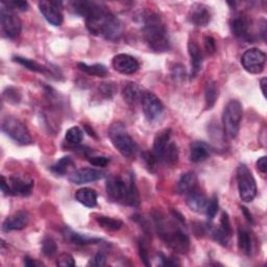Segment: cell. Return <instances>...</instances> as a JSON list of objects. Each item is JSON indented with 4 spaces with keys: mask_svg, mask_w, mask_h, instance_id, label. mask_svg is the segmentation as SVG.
Here are the masks:
<instances>
[{
    "mask_svg": "<svg viewBox=\"0 0 267 267\" xmlns=\"http://www.w3.org/2000/svg\"><path fill=\"white\" fill-rule=\"evenodd\" d=\"M196 181V177L194 175V172H186V174L182 175L181 179L178 182L177 190L180 194H185L188 193L190 190L193 189L194 184Z\"/></svg>",
    "mask_w": 267,
    "mask_h": 267,
    "instance_id": "obj_28",
    "label": "cell"
},
{
    "mask_svg": "<svg viewBox=\"0 0 267 267\" xmlns=\"http://www.w3.org/2000/svg\"><path fill=\"white\" fill-rule=\"evenodd\" d=\"M142 110L144 116L150 122L158 120L164 111V105L159 97H156L151 92H145L142 101Z\"/></svg>",
    "mask_w": 267,
    "mask_h": 267,
    "instance_id": "obj_10",
    "label": "cell"
},
{
    "mask_svg": "<svg viewBox=\"0 0 267 267\" xmlns=\"http://www.w3.org/2000/svg\"><path fill=\"white\" fill-rule=\"evenodd\" d=\"M203 44H205V49L208 55H214L216 51V43L213 37L207 36L203 39Z\"/></svg>",
    "mask_w": 267,
    "mask_h": 267,
    "instance_id": "obj_46",
    "label": "cell"
},
{
    "mask_svg": "<svg viewBox=\"0 0 267 267\" xmlns=\"http://www.w3.org/2000/svg\"><path fill=\"white\" fill-rule=\"evenodd\" d=\"M218 98V88L215 82H208L205 89L206 109L211 110Z\"/></svg>",
    "mask_w": 267,
    "mask_h": 267,
    "instance_id": "obj_34",
    "label": "cell"
},
{
    "mask_svg": "<svg viewBox=\"0 0 267 267\" xmlns=\"http://www.w3.org/2000/svg\"><path fill=\"white\" fill-rule=\"evenodd\" d=\"M78 69L81 71L91 75V76H97V77H104L108 75V68L102 64H93L88 65L86 63H78L77 64Z\"/></svg>",
    "mask_w": 267,
    "mask_h": 267,
    "instance_id": "obj_29",
    "label": "cell"
},
{
    "mask_svg": "<svg viewBox=\"0 0 267 267\" xmlns=\"http://www.w3.org/2000/svg\"><path fill=\"white\" fill-rule=\"evenodd\" d=\"M219 210V202H218V197L217 195H213L210 200H208V205L206 208V215L208 217V221H213L216 214L218 213Z\"/></svg>",
    "mask_w": 267,
    "mask_h": 267,
    "instance_id": "obj_39",
    "label": "cell"
},
{
    "mask_svg": "<svg viewBox=\"0 0 267 267\" xmlns=\"http://www.w3.org/2000/svg\"><path fill=\"white\" fill-rule=\"evenodd\" d=\"M188 52H189L191 59V74L190 78L197 76L201 69L202 65V54L200 51L199 46L194 41H189L188 43Z\"/></svg>",
    "mask_w": 267,
    "mask_h": 267,
    "instance_id": "obj_22",
    "label": "cell"
},
{
    "mask_svg": "<svg viewBox=\"0 0 267 267\" xmlns=\"http://www.w3.org/2000/svg\"><path fill=\"white\" fill-rule=\"evenodd\" d=\"M105 262H106L105 255L103 253H97L90 260L88 265L89 266H104Z\"/></svg>",
    "mask_w": 267,
    "mask_h": 267,
    "instance_id": "obj_47",
    "label": "cell"
},
{
    "mask_svg": "<svg viewBox=\"0 0 267 267\" xmlns=\"http://www.w3.org/2000/svg\"><path fill=\"white\" fill-rule=\"evenodd\" d=\"M109 137L114 147L125 158H131L137 151V144L130 136L124 124L116 122L109 130Z\"/></svg>",
    "mask_w": 267,
    "mask_h": 267,
    "instance_id": "obj_4",
    "label": "cell"
},
{
    "mask_svg": "<svg viewBox=\"0 0 267 267\" xmlns=\"http://www.w3.org/2000/svg\"><path fill=\"white\" fill-rule=\"evenodd\" d=\"M144 41L149 48L155 52H165L170 49V40L168 31L159 16L148 15L142 27Z\"/></svg>",
    "mask_w": 267,
    "mask_h": 267,
    "instance_id": "obj_2",
    "label": "cell"
},
{
    "mask_svg": "<svg viewBox=\"0 0 267 267\" xmlns=\"http://www.w3.org/2000/svg\"><path fill=\"white\" fill-rule=\"evenodd\" d=\"M0 187H2V192L4 193V195H12L9 181L4 176L2 177V183H0Z\"/></svg>",
    "mask_w": 267,
    "mask_h": 267,
    "instance_id": "obj_50",
    "label": "cell"
},
{
    "mask_svg": "<svg viewBox=\"0 0 267 267\" xmlns=\"http://www.w3.org/2000/svg\"><path fill=\"white\" fill-rule=\"evenodd\" d=\"M144 91L136 83H128L122 90V96L124 101L130 105H136L142 101Z\"/></svg>",
    "mask_w": 267,
    "mask_h": 267,
    "instance_id": "obj_20",
    "label": "cell"
},
{
    "mask_svg": "<svg viewBox=\"0 0 267 267\" xmlns=\"http://www.w3.org/2000/svg\"><path fill=\"white\" fill-rule=\"evenodd\" d=\"M266 55L259 48L247 49L241 57L242 67L252 74H259L264 70Z\"/></svg>",
    "mask_w": 267,
    "mask_h": 267,
    "instance_id": "obj_9",
    "label": "cell"
},
{
    "mask_svg": "<svg viewBox=\"0 0 267 267\" xmlns=\"http://www.w3.org/2000/svg\"><path fill=\"white\" fill-rule=\"evenodd\" d=\"M13 61L18 63V64L22 65L24 68L33 71V72H37V73H44L47 75L48 73V70H47V67L40 65L39 63L33 61V60H29L26 58H22V57H14Z\"/></svg>",
    "mask_w": 267,
    "mask_h": 267,
    "instance_id": "obj_30",
    "label": "cell"
},
{
    "mask_svg": "<svg viewBox=\"0 0 267 267\" xmlns=\"http://www.w3.org/2000/svg\"><path fill=\"white\" fill-rule=\"evenodd\" d=\"M0 20L2 27L6 36L10 39L18 38L22 30V22L13 9H11L5 2L0 7Z\"/></svg>",
    "mask_w": 267,
    "mask_h": 267,
    "instance_id": "obj_8",
    "label": "cell"
},
{
    "mask_svg": "<svg viewBox=\"0 0 267 267\" xmlns=\"http://www.w3.org/2000/svg\"><path fill=\"white\" fill-rule=\"evenodd\" d=\"M72 166H74L73 160L70 158V156L66 155V156H62L60 160H58L50 167V170L58 176H64L71 169Z\"/></svg>",
    "mask_w": 267,
    "mask_h": 267,
    "instance_id": "obj_31",
    "label": "cell"
},
{
    "mask_svg": "<svg viewBox=\"0 0 267 267\" xmlns=\"http://www.w3.org/2000/svg\"><path fill=\"white\" fill-rule=\"evenodd\" d=\"M179 148L178 145L175 142H169L166 149L164 150L160 161H162L164 164L174 167L179 162Z\"/></svg>",
    "mask_w": 267,
    "mask_h": 267,
    "instance_id": "obj_26",
    "label": "cell"
},
{
    "mask_svg": "<svg viewBox=\"0 0 267 267\" xmlns=\"http://www.w3.org/2000/svg\"><path fill=\"white\" fill-rule=\"evenodd\" d=\"M208 200L209 199L206 197L205 194L194 189V188L192 190L188 192V195L186 198L187 206L195 213H205L207 205H208Z\"/></svg>",
    "mask_w": 267,
    "mask_h": 267,
    "instance_id": "obj_19",
    "label": "cell"
},
{
    "mask_svg": "<svg viewBox=\"0 0 267 267\" xmlns=\"http://www.w3.org/2000/svg\"><path fill=\"white\" fill-rule=\"evenodd\" d=\"M2 130L7 136L20 145H29L33 143V138L25 124L15 117H6L2 122Z\"/></svg>",
    "mask_w": 267,
    "mask_h": 267,
    "instance_id": "obj_7",
    "label": "cell"
},
{
    "mask_svg": "<svg viewBox=\"0 0 267 267\" xmlns=\"http://www.w3.org/2000/svg\"><path fill=\"white\" fill-rule=\"evenodd\" d=\"M71 9L84 16L91 35L102 36L108 41H118L122 36V24L103 4L95 2H71Z\"/></svg>",
    "mask_w": 267,
    "mask_h": 267,
    "instance_id": "obj_1",
    "label": "cell"
},
{
    "mask_svg": "<svg viewBox=\"0 0 267 267\" xmlns=\"http://www.w3.org/2000/svg\"><path fill=\"white\" fill-rule=\"evenodd\" d=\"M243 117L242 105L238 100H230L225 106L223 113V125L225 134L230 139H236Z\"/></svg>",
    "mask_w": 267,
    "mask_h": 267,
    "instance_id": "obj_5",
    "label": "cell"
},
{
    "mask_svg": "<svg viewBox=\"0 0 267 267\" xmlns=\"http://www.w3.org/2000/svg\"><path fill=\"white\" fill-rule=\"evenodd\" d=\"M57 265L61 267H72L75 266V261L70 254L63 253L59 256L57 260Z\"/></svg>",
    "mask_w": 267,
    "mask_h": 267,
    "instance_id": "obj_42",
    "label": "cell"
},
{
    "mask_svg": "<svg viewBox=\"0 0 267 267\" xmlns=\"http://www.w3.org/2000/svg\"><path fill=\"white\" fill-rule=\"evenodd\" d=\"M63 235H64V238L66 241L77 245H89V244H96L101 242V239L99 238L88 237L86 235L74 232L69 228H66L64 231H63Z\"/></svg>",
    "mask_w": 267,
    "mask_h": 267,
    "instance_id": "obj_23",
    "label": "cell"
},
{
    "mask_svg": "<svg viewBox=\"0 0 267 267\" xmlns=\"http://www.w3.org/2000/svg\"><path fill=\"white\" fill-rule=\"evenodd\" d=\"M238 192L242 201L252 202L257 196V184L252 171L245 164H240L237 168Z\"/></svg>",
    "mask_w": 267,
    "mask_h": 267,
    "instance_id": "obj_6",
    "label": "cell"
},
{
    "mask_svg": "<svg viewBox=\"0 0 267 267\" xmlns=\"http://www.w3.org/2000/svg\"><path fill=\"white\" fill-rule=\"evenodd\" d=\"M125 205L131 207H138L140 205V195L133 177H131L129 181L128 195H127V199H125Z\"/></svg>",
    "mask_w": 267,
    "mask_h": 267,
    "instance_id": "obj_33",
    "label": "cell"
},
{
    "mask_svg": "<svg viewBox=\"0 0 267 267\" xmlns=\"http://www.w3.org/2000/svg\"><path fill=\"white\" fill-rule=\"evenodd\" d=\"M171 134H172L171 130L170 129H166V130H163L160 133L156 134V136L154 137L152 152H153V154L156 156V159H158L159 161L161 159V156H162L164 150L166 149L167 145L170 142Z\"/></svg>",
    "mask_w": 267,
    "mask_h": 267,
    "instance_id": "obj_24",
    "label": "cell"
},
{
    "mask_svg": "<svg viewBox=\"0 0 267 267\" xmlns=\"http://www.w3.org/2000/svg\"><path fill=\"white\" fill-rule=\"evenodd\" d=\"M96 223L98 224V226L106 231H118L122 228L123 223L119 219H115V218H111V217H108V216H103V215H99L95 218Z\"/></svg>",
    "mask_w": 267,
    "mask_h": 267,
    "instance_id": "obj_32",
    "label": "cell"
},
{
    "mask_svg": "<svg viewBox=\"0 0 267 267\" xmlns=\"http://www.w3.org/2000/svg\"><path fill=\"white\" fill-rule=\"evenodd\" d=\"M41 249H42V253L44 256L46 257H52L58 250V245L56 243V241L51 238V237H45L42 240V244H41Z\"/></svg>",
    "mask_w": 267,
    "mask_h": 267,
    "instance_id": "obj_36",
    "label": "cell"
},
{
    "mask_svg": "<svg viewBox=\"0 0 267 267\" xmlns=\"http://www.w3.org/2000/svg\"><path fill=\"white\" fill-rule=\"evenodd\" d=\"M11 194L16 196H28L31 194L35 182L25 176H12L8 179Z\"/></svg>",
    "mask_w": 267,
    "mask_h": 267,
    "instance_id": "obj_14",
    "label": "cell"
},
{
    "mask_svg": "<svg viewBox=\"0 0 267 267\" xmlns=\"http://www.w3.org/2000/svg\"><path fill=\"white\" fill-rule=\"evenodd\" d=\"M266 85H267V80L266 77H263L262 80L260 81V87H261V91L263 93V95H266Z\"/></svg>",
    "mask_w": 267,
    "mask_h": 267,
    "instance_id": "obj_55",
    "label": "cell"
},
{
    "mask_svg": "<svg viewBox=\"0 0 267 267\" xmlns=\"http://www.w3.org/2000/svg\"><path fill=\"white\" fill-rule=\"evenodd\" d=\"M238 247L246 256H249L252 254L253 250V240L252 236L247 230L245 229H239L238 230Z\"/></svg>",
    "mask_w": 267,
    "mask_h": 267,
    "instance_id": "obj_27",
    "label": "cell"
},
{
    "mask_svg": "<svg viewBox=\"0 0 267 267\" xmlns=\"http://www.w3.org/2000/svg\"><path fill=\"white\" fill-rule=\"evenodd\" d=\"M209 233L212 236V238L221 245L227 246L229 244L230 236H229L228 234H226L221 228H218V229H213L212 228V229L209 230Z\"/></svg>",
    "mask_w": 267,
    "mask_h": 267,
    "instance_id": "obj_37",
    "label": "cell"
},
{
    "mask_svg": "<svg viewBox=\"0 0 267 267\" xmlns=\"http://www.w3.org/2000/svg\"><path fill=\"white\" fill-rule=\"evenodd\" d=\"M113 68L122 74H134L140 68L139 62L132 56L120 54L114 57L112 61Z\"/></svg>",
    "mask_w": 267,
    "mask_h": 267,
    "instance_id": "obj_15",
    "label": "cell"
},
{
    "mask_svg": "<svg viewBox=\"0 0 267 267\" xmlns=\"http://www.w3.org/2000/svg\"><path fill=\"white\" fill-rule=\"evenodd\" d=\"M142 160L146 166V168L150 171L153 172L156 168V163H158V159H156V156L153 154V152H149V151H144L142 154Z\"/></svg>",
    "mask_w": 267,
    "mask_h": 267,
    "instance_id": "obj_41",
    "label": "cell"
},
{
    "mask_svg": "<svg viewBox=\"0 0 267 267\" xmlns=\"http://www.w3.org/2000/svg\"><path fill=\"white\" fill-rule=\"evenodd\" d=\"M23 263L25 266H29V267H36V266H41L43 265L42 262H39L37 260H34L33 258H30L28 256L24 257V260H23Z\"/></svg>",
    "mask_w": 267,
    "mask_h": 267,
    "instance_id": "obj_52",
    "label": "cell"
},
{
    "mask_svg": "<svg viewBox=\"0 0 267 267\" xmlns=\"http://www.w3.org/2000/svg\"><path fill=\"white\" fill-rule=\"evenodd\" d=\"M241 210H242V212H243V214H244V216H245V218H246V221H247L248 223H253V222H254V221H253V216H252V214L249 213V211L247 210V208H245V207H241Z\"/></svg>",
    "mask_w": 267,
    "mask_h": 267,
    "instance_id": "obj_54",
    "label": "cell"
},
{
    "mask_svg": "<svg viewBox=\"0 0 267 267\" xmlns=\"http://www.w3.org/2000/svg\"><path fill=\"white\" fill-rule=\"evenodd\" d=\"M75 198L87 208H94L97 205V193L91 188H82L75 193Z\"/></svg>",
    "mask_w": 267,
    "mask_h": 267,
    "instance_id": "obj_25",
    "label": "cell"
},
{
    "mask_svg": "<svg viewBox=\"0 0 267 267\" xmlns=\"http://www.w3.org/2000/svg\"><path fill=\"white\" fill-rule=\"evenodd\" d=\"M155 224L158 235L169 248L179 254H185L189 250V237L179 227L171 223L166 224L164 219L159 216L155 218Z\"/></svg>",
    "mask_w": 267,
    "mask_h": 267,
    "instance_id": "obj_3",
    "label": "cell"
},
{
    "mask_svg": "<svg viewBox=\"0 0 267 267\" xmlns=\"http://www.w3.org/2000/svg\"><path fill=\"white\" fill-rule=\"evenodd\" d=\"M6 3V2H5ZM11 9H16L18 11H21V12H24V11H27L28 9V4L26 2H23V0H13V2H9V3H6Z\"/></svg>",
    "mask_w": 267,
    "mask_h": 267,
    "instance_id": "obj_48",
    "label": "cell"
},
{
    "mask_svg": "<svg viewBox=\"0 0 267 267\" xmlns=\"http://www.w3.org/2000/svg\"><path fill=\"white\" fill-rule=\"evenodd\" d=\"M221 229L231 237L233 231H232V227H231V223H230L229 214L227 212H223V214H222V217H221Z\"/></svg>",
    "mask_w": 267,
    "mask_h": 267,
    "instance_id": "obj_44",
    "label": "cell"
},
{
    "mask_svg": "<svg viewBox=\"0 0 267 267\" xmlns=\"http://www.w3.org/2000/svg\"><path fill=\"white\" fill-rule=\"evenodd\" d=\"M105 172L96 168H81L73 171L69 177V182L74 185H83L96 182L105 177Z\"/></svg>",
    "mask_w": 267,
    "mask_h": 267,
    "instance_id": "obj_13",
    "label": "cell"
},
{
    "mask_svg": "<svg viewBox=\"0 0 267 267\" xmlns=\"http://www.w3.org/2000/svg\"><path fill=\"white\" fill-rule=\"evenodd\" d=\"M160 260L162 261V265H164V266H177V265H180V263L175 261L174 258H167L163 254H160Z\"/></svg>",
    "mask_w": 267,
    "mask_h": 267,
    "instance_id": "obj_51",
    "label": "cell"
},
{
    "mask_svg": "<svg viewBox=\"0 0 267 267\" xmlns=\"http://www.w3.org/2000/svg\"><path fill=\"white\" fill-rule=\"evenodd\" d=\"M89 163L96 167H105L110 163V158H106V156H102V155L91 156V158H89Z\"/></svg>",
    "mask_w": 267,
    "mask_h": 267,
    "instance_id": "obj_45",
    "label": "cell"
},
{
    "mask_svg": "<svg viewBox=\"0 0 267 267\" xmlns=\"http://www.w3.org/2000/svg\"><path fill=\"white\" fill-rule=\"evenodd\" d=\"M256 165H257V168L261 172V174H263V175L266 174V171H267V159H266V156H261L260 159H258Z\"/></svg>",
    "mask_w": 267,
    "mask_h": 267,
    "instance_id": "obj_49",
    "label": "cell"
},
{
    "mask_svg": "<svg viewBox=\"0 0 267 267\" xmlns=\"http://www.w3.org/2000/svg\"><path fill=\"white\" fill-rule=\"evenodd\" d=\"M65 138L69 144L78 145L84 139V132L78 127H73L66 132Z\"/></svg>",
    "mask_w": 267,
    "mask_h": 267,
    "instance_id": "obj_35",
    "label": "cell"
},
{
    "mask_svg": "<svg viewBox=\"0 0 267 267\" xmlns=\"http://www.w3.org/2000/svg\"><path fill=\"white\" fill-rule=\"evenodd\" d=\"M172 75H174L176 78H182L185 77V69L183 66H175L174 70H172Z\"/></svg>",
    "mask_w": 267,
    "mask_h": 267,
    "instance_id": "obj_53",
    "label": "cell"
},
{
    "mask_svg": "<svg viewBox=\"0 0 267 267\" xmlns=\"http://www.w3.org/2000/svg\"><path fill=\"white\" fill-rule=\"evenodd\" d=\"M138 249H139V256L142 260V262L146 265V266H150V262H149V257H148V252H147V248L145 246V243L143 240H139L138 243Z\"/></svg>",
    "mask_w": 267,
    "mask_h": 267,
    "instance_id": "obj_43",
    "label": "cell"
},
{
    "mask_svg": "<svg viewBox=\"0 0 267 267\" xmlns=\"http://www.w3.org/2000/svg\"><path fill=\"white\" fill-rule=\"evenodd\" d=\"M4 98L13 104L19 103L21 101V93L14 87H9L4 91Z\"/></svg>",
    "mask_w": 267,
    "mask_h": 267,
    "instance_id": "obj_38",
    "label": "cell"
},
{
    "mask_svg": "<svg viewBox=\"0 0 267 267\" xmlns=\"http://www.w3.org/2000/svg\"><path fill=\"white\" fill-rule=\"evenodd\" d=\"M116 91H117V88L112 83H102L98 87V93L104 98H109V99L113 97Z\"/></svg>",
    "mask_w": 267,
    "mask_h": 267,
    "instance_id": "obj_40",
    "label": "cell"
},
{
    "mask_svg": "<svg viewBox=\"0 0 267 267\" xmlns=\"http://www.w3.org/2000/svg\"><path fill=\"white\" fill-rule=\"evenodd\" d=\"M189 20L196 26H207L211 20V13L209 8L202 4L193 5L189 13Z\"/></svg>",
    "mask_w": 267,
    "mask_h": 267,
    "instance_id": "obj_17",
    "label": "cell"
},
{
    "mask_svg": "<svg viewBox=\"0 0 267 267\" xmlns=\"http://www.w3.org/2000/svg\"><path fill=\"white\" fill-rule=\"evenodd\" d=\"M129 182H124L120 177H111L106 181L105 190L109 197L114 201L125 203L128 195Z\"/></svg>",
    "mask_w": 267,
    "mask_h": 267,
    "instance_id": "obj_12",
    "label": "cell"
},
{
    "mask_svg": "<svg viewBox=\"0 0 267 267\" xmlns=\"http://www.w3.org/2000/svg\"><path fill=\"white\" fill-rule=\"evenodd\" d=\"M38 6L41 14L47 22L54 26L62 25L63 21H64V17H63V14L61 12V7L63 6L62 2H55V0L46 2V0H42L38 4Z\"/></svg>",
    "mask_w": 267,
    "mask_h": 267,
    "instance_id": "obj_11",
    "label": "cell"
},
{
    "mask_svg": "<svg viewBox=\"0 0 267 267\" xmlns=\"http://www.w3.org/2000/svg\"><path fill=\"white\" fill-rule=\"evenodd\" d=\"M232 34L241 40H247L249 38V21L246 16L238 14L231 19L230 22Z\"/></svg>",
    "mask_w": 267,
    "mask_h": 267,
    "instance_id": "obj_18",
    "label": "cell"
},
{
    "mask_svg": "<svg viewBox=\"0 0 267 267\" xmlns=\"http://www.w3.org/2000/svg\"><path fill=\"white\" fill-rule=\"evenodd\" d=\"M29 223V215L25 211H17L6 218L3 224V231L6 233L25 229Z\"/></svg>",
    "mask_w": 267,
    "mask_h": 267,
    "instance_id": "obj_16",
    "label": "cell"
},
{
    "mask_svg": "<svg viewBox=\"0 0 267 267\" xmlns=\"http://www.w3.org/2000/svg\"><path fill=\"white\" fill-rule=\"evenodd\" d=\"M212 153L210 145L203 141H195L190 148V161L193 163H200L207 160Z\"/></svg>",
    "mask_w": 267,
    "mask_h": 267,
    "instance_id": "obj_21",
    "label": "cell"
}]
</instances>
